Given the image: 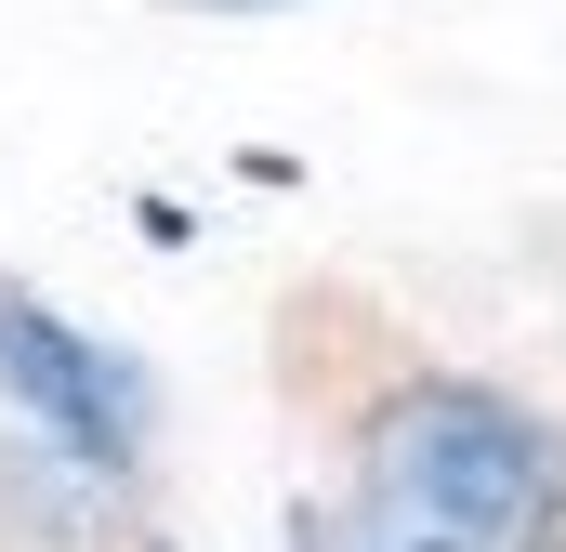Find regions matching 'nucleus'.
I'll list each match as a JSON object with an SVG mask.
<instances>
[{
    "mask_svg": "<svg viewBox=\"0 0 566 552\" xmlns=\"http://www.w3.org/2000/svg\"><path fill=\"white\" fill-rule=\"evenodd\" d=\"M369 552H566V421L474 369H409L356 421V500Z\"/></svg>",
    "mask_w": 566,
    "mask_h": 552,
    "instance_id": "nucleus-1",
    "label": "nucleus"
},
{
    "mask_svg": "<svg viewBox=\"0 0 566 552\" xmlns=\"http://www.w3.org/2000/svg\"><path fill=\"white\" fill-rule=\"evenodd\" d=\"M0 408L27 421L53 460H80V474L119 487L158 447V369H145L133 342L80 329L66 302H40L27 276H0Z\"/></svg>",
    "mask_w": 566,
    "mask_h": 552,
    "instance_id": "nucleus-2",
    "label": "nucleus"
},
{
    "mask_svg": "<svg viewBox=\"0 0 566 552\" xmlns=\"http://www.w3.org/2000/svg\"><path fill=\"white\" fill-rule=\"evenodd\" d=\"M211 13H277V0H211Z\"/></svg>",
    "mask_w": 566,
    "mask_h": 552,
    "instance_id": "nucleus-3",
    "label": "nucleus"
}]
</instances>
